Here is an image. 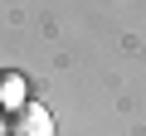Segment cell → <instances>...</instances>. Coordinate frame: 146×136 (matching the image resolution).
Wrapping results in <instances>:
<instances>
[{
	"label": "cell",
	"instance_id": "1",
	"mask_svg": "<svg viewBox=\"0 0 146 136\" xmlns=\"http://www.w3.org/2000/svg\"><path fill=\"white\" fill-rule=\"evenodd\" d=\"M5 136H54V121H49V112H44V107L25 102V107H20L15 117H10Z\"/></svg>",
	"mask_w": 146,
	"mask_h": 136
},
{
	"label": "cell",
	"instance_id": "2",
	"mask_svg": "<svg viewBox=\"0 0 146 136\" xmlns=\"http://www.w3.org/2000/svg\"><path fill=\"white\" fill-rule=\"evenodd\" d=\"M20 97V78L10 73V78H0V102H15Z\"/></svg>",
	"mask_w": 146,
	"mask_h": 136
}]
</instances>
